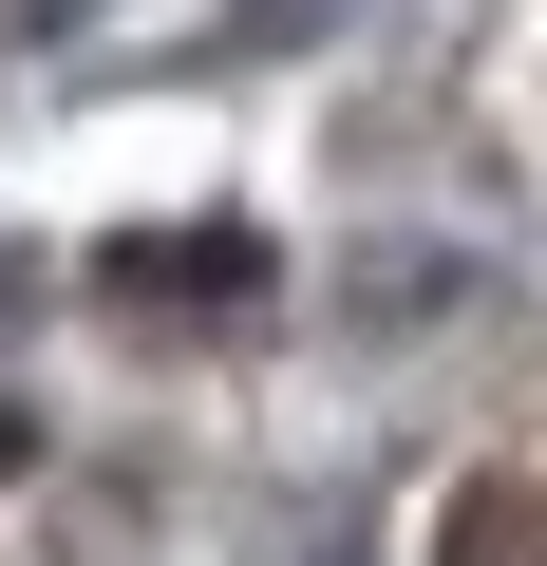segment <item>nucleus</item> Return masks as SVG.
Returning a JSON list of instances; mask_svg holds the SVG:
<instances>
[{"instance_id":"1","label":"nucleus","mask_w":547,"mask_h":566,"mask_svg":"<svg viewBox=\"0 0 547 566\" xmlns=\"http://www.w3.org/2000/svg\"><path fill=\"white\" fill-rule=\"evenodd\" d=\"M322 20H359V0H227L208 57H284V39H322Z\"/></svg>"},{"instance_id":"2","label":"nucleus","mask_w":547,"mask_h":566,"mask_svg":"<svg viewBox=\"0 0 547 566\" xmlns=\"http://www.w3.org/2000/svg\"><path fill=\"white\" fill-rule=\"evenodd\" d=\"M303 566H359V547H303Z\"/></svg>"},{"instance_id":"3","label":"nucleus","mask_w":547,"mask_h":566,"mask_svg":"<svg viewBox=\"0 0 547 566\" xmlns=\"http://www.w3.org/2000/svg\"><path fill=\"white\" fill-rule=\"evenodd\" d=\"M0 303H20V264H0Z\"/></svg>"}]
</instances>
